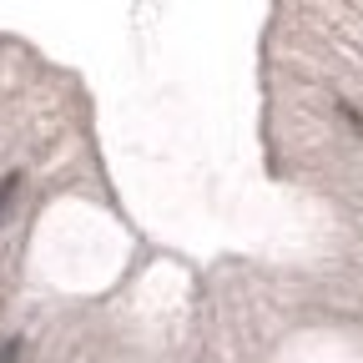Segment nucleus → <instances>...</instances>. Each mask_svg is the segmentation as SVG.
Instances as JSON below:
<instances>
[{"instance_id": "obj_1", "label": "nucleus", "mask_w": 363, "mask_h": 363, "mask_svg": "<svg viewBox=\"0 0 363 363\" xmlns=\"http://www.w3.org/2000/svg\"><path fill=\"white\" fill-rule=\"evenodd\" d=\"M16 187H21V172H11L6 182H0V217H6V207L16 202Z\"/></svg>"}]
</instances>
